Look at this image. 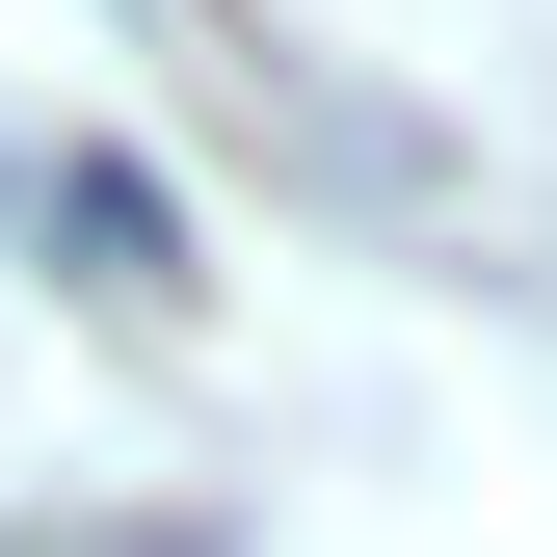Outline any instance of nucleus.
<instances>
[{
	"label": "nucleus",
	"instance_id": "nucleus-1",
	"mask_svg": "<svg viewBox=\"0 0 557 557\" xmlns=\"http://www.w3.org/2000/svg\"><path fill=\"white\" fill-rule=\"evenodd\" d=\"M53 213H81V265H107L133 319H186V213H160V186L107 160V133H81V160H53Z\"/></svg>",
	"mask_w": 557,
	"mask_h": 557
}]
</instances>
